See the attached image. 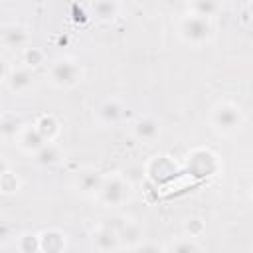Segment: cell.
Segmentation results:
<instances>
[{
  "label": "cell",
  "instance_id": "6da1fadb",
  "mask_svg": "<svg viewBox=\"0 0 253 253\" xmlns=\"http://www.w3.org/2000/svg\"><path fill=\"white\" fill-rule=\"evenodd\" d=\"M81 65L73 59V57H57L49 69H47V79L53 87L57 89H69V87H75L79 81H81Z\"/></svg>",
  "mask_w": 253,
  "mask_h": 253
},
{
  "label": "cell",
  "instance_id": "7a4b0ae2",
  "mask_svg": "<svg viewBox=\"0 0 253 253\" xmlns=\"http://www.w3.org/2000/svg\"><path fill=\"white\" fill-rule=\"evenodd\" d=\"M243 123V113L235 103H219L211 109L210 115V125L215 132L219 134H231L233 130H237Z\"/></svg>",
  "mask_w": 253,
  "mask_h": 253
},
{
  "label": "cell",
  "instance_id": "3957f363",
  "mask_svg": "<svg viewBox=\"0 0 253 253\" xmlns=\"http://www.w3.org/2000/svg\"><path fill=\"white\" fill-rule=\"evenodd\" d=\"M211 24H210V18H204V16H196V14H188L180 20L178 24V34L180 38L186 42V43H192V45H202L206 43L210 38H211Z\"/></svg>",
  "mask_w": 253,
  "mask_h": 253
},
{
  "label": "cell",
  "instance_id": "277c9868",
  "mask_svg": "<svg viewBox=\"0 0 253 253\" xmlns=\"http://www.w3.org/2000/svg\"><path fill=\"white\" fill-rule=\"evenodd\" d=\"M95 196L105 206H121L130 198V184L121 174H111L103 178Z\"/></svg>",
  "mask_w": 253,
  "mask_h": 253
},
{
  "label": "cell",
  "instance_id": "5b68a950",
  "mask_svg": "<svg viewBox=\"0 0 253 253\" xmlns=\"http://www.w3.org/2000/svg\"><path fill=\"white\" fill-rule=\"evenodd\" d=\"M16 140H18V146L28 154H34L36 150H40L45 144V138L38 132V128L34 125H26L24 128H20Z\"/></svg>",
  "mask_w": 253,
  "mask_h": 253
},
{
  "label": "cell",
  "instance_id": "8992f818",
  "mask_svg": "<svg viewBox=\"0 0 253 253\" xmlns=\"http://www.w3.org/2000/svg\"><path fill=\"white\" fill-rule=\"evenodd\" d=\"M0 42L8 47H26L30 43V34L22 26L8 24L0 30Z\"/></svg>",
  "mask_w": 253,
  "mask_h": 253
},
{
  "label": "cell",
  "instance_id": "52a82bcc",
  "mask_svg": "<svg viewBox=\"0 0 253 253\" xmlns=\"http://www.w3.org/2000/svg\"><path fill=\"white\" fill-rule=\"evenodd\" d=\"M32 79H34L32 69L26 67V65H22V67H16V69H10V71H8L6 83H8L10 91H14V93H24V91H28V89L32 87Z\"/></svg>",
  "mask_w": 253,
  "mask_h": 253
},
{
  "label": "cell",
  "instance_id": "ba28073f",
  "mask_svg": "<svg viewBox=\"0 0 253 253\" xmlns=\"http://www.w3.org/2000/svg\"><path fill=\"white\" fill-rule=\"evenodd\" d=\"M40 235V251H47V253H59L67 247L65 243V233L59 229H45Z\"/></svg>",
  "mask_w": 253,
  "mask_h": 253
},
{
  "label": "cell",
  "instance_id": "9c48e42d",
  "mask_svg": "<svg viewBox=\"0 0 253 253\" xmlns=\"http://www.w3.org/2000/svg\"><path fill=\"white\" fill-rule=\"evenodd\" d=\"M91 241H93V247H95L97 251H115V249L121 247L119 235H117V231L111 229V227H99V229L93 233Z\"/></svg>",
  "mask_w": 253,
  "mask_h": 253
},
{
  "label": "cell",
  "instance_id": "30bf717a",
  "mask_svg": "<svg viewBox=\"0 0 253 253\" xmlns=\"http://www.w3.org/2000/svg\"><path fill=\"white\" fill-rule=\"evenodd\" d=\"M121 117H123V105L115 99H107L97 109V119L103 125H115L121 121Z\"/></svg>",
  "mask_w": 253,
  "mask_h": 253
},
{
  "label": "cell",
  "instance_id": "8fae6325",
  "mask_svg": "<svg viewBox=\"0 0 253 253\" xmlns=\"http://www.w3.org/2000/svg\"><path fill=\"white\" fill-rule=\"evenodd\" d=\"M103 178L105 176L97 170H83V172H77L75 184H77L79 192H83V194H97Z\"/></svg>",
  "mask_w": 253,
  "mask_h": 253
},
{
  "label": "cell",
  "instance_id": "7c38bea8",
  "mask_svg": "<svg viewBox=\"0 0 253 253\" xmlns=\"http://www.w3.org/2000/svg\"><path fill=\"white\" fill-rule=\"evenodd\" d=\"M91 12L99 22H113L119 16L117 0H91Z\"/></svg>",
  "mask_w": 253,
  "mask_h": 253
},
{
  "label": "cell",
  "instance_id": "4fadbf2b",
  "mask_svg": "<svg viewBox=\"0 0 253 253\" xmlns=\"http://www.w3.org/2000/svg\"><path fill=\"white\" fill-rule=\"evenodd\" d=\"M34 126L38 128V132L45 138V142H53L55 138H57V134H59V130H61V126H59V121L53 117V115H49V113H45V115H42L36 123H34Z\"/></svg>",
  "mask_w": 253,
  "mask_h": 253
},
{
  "label": "cell",
  "instance_id": "5bb4252c",
  "mask_svg": "<svg viewBox=\"0 0 253 253\" xmlns=\"http://www.w3.org/2000/svg\"><path fill=\"white\" fill-rule=\"evenodd\" d=\"M132 132L136 138L140 140H152L158 132H160V125L156 119L152 117H140L134 125H132Z\"/></svg>",
  "mask_w": 253,
  "mask_h": 253
},
{
  "label": "cell",
  "instance_id": "9a60e30c",
  "mask_svg": "<svg viewBox=\"0 0 253 253\" xmlns=\"http://www.w3.org/2000/svg\"><path fill=\"white\" fill-rule=\"evenodd\" d=\"M34 160L38 164H42V166H53V164H57L61 160V150H59L57 144L45 142L40 150L34 152Z\"/></svg>",
  "mask_w": 253,
  "mask_h": 253
},
{
  "label": "cell",
  "instance_id": "2e32d148",
  "mask_svg": "<svg viewBox=\"0 0 253 253\" xmlns=\"http://www.w3.org/2000/svg\"><path fill=\"white\" fill-rule=\"evenodd\" d=\"M219 12V0H192L190 2V14L211 18Z\"/></svg>",
  "mask_w": 253,
  "mask_h": 253
},
{
  "label": "cell",
  "instance_id": "e0dca14e",
  "mask_svg": "<svg viewBox=\"0 0 253 253\" xmlns=\"http://www.w3.org/2000/svg\"><path fill=\"white\" fill-rule=\"evenodd\" d=\"M22 61L26 67L34 69V67H40L43 61H45V53L40 49V47H34V45H26L24 51H22Z\"/></svg>",
  "mask_w": 253,
  "mask_h": 253
},
{
  "label": "cell",
  "instance_id": "ac0fdd59",
  "mask_svg": "<svg viewBox=\"0 0 253 253\" xmlns=\"http://www.w3.org/2000/svg\"><path fill=\"white\" fill-rule=\"evenodd\" d=\"M117 235H119V241L121 243L126 241V245H128L130 241H138L142 237V227L138 223H134V221H126L125 227L121 231H117Z\"/></svg>",
  "mask_w": 253,
  "mask_h": 253
},
{
  "label": "cell",
  "instance_id": "d6986e66",
  "mask_svg": "<svg viewBox=\"0 0 253 253\" xmlns=\"http://www.w3.org/2000/svg\"><path fill=\"white\" fill-rule=\"evenodd\" d=\"M20 190V178L8 168L2 176H0V192L2 194H16Z\"/></svg>",
  "mask_w": 253,
  "mask_h": 253
},
{
  "label": "cell",
  "instance_id": "ffe728a7",
  "mask_svg": "<svg viewBox=\"0 0 253 253\" xmlns=\"http://www.w3.org/2000/svg\"><path fill=\"white\" fill-rule=\"evenodd\" d=\"M164 249H168V251H202V245L200 243H196V239L194 237H180V239H176V241H172L170 245H166Z\"/></svg>",
  "mask_w": 253,
  "mask_h": 253
},
{
  "label": "cell",
  "instance_id": "44dd1931",
  "mask_svg": "<svg viewBox=\"0 0 253 253\" xmlns=\"http://www.w3.org/2000/svg\"><path fill=\"white\" fill-rule=\"evenodd\" d=\"M18 249L22 253H32V251H40V235L38 233H26L18 239Z\"/></svg>",
  "mask_w": 253,
  "mask_h": 253
},
{
  "label": "cell",
  "instance_id": "7402d4cb",
  "mask_svg": "<svg viewBox=\"0 0 253 253\" xmlns=\"http://www.w3.org/2000/svg\"><path fill=\"white\" fill-rule=\"evenodd\" d=\"M184 231H186L188 237L198 239L200 235H204V231H206V223H204L200 217H188V219L184 221Z\"/></svg>",
  "mask_w": 253,
  "mask_h": 253
},
{
  "label": "cell",
  "instance_id": "603a6c76",
  "mask_svg": "<svg viewBox=\"0 0 253 253\" xmlns=\"http://www.w3.org/2000/svg\"><path fill=\"white\" fill-rule=\"evenodd\" d=\"M8 235H10V223L0 217V241H4Z\"/></svg>",
  "mask_w": 253,
  "mask_h": 253
},
{
  "label": "cell",
  "instance_id": "cb8c5ba5",
  "mask_svg": "<svg viewBox=\"0 0 253 253\" xmlns=\"http://www.w3.org/2000/svg\"><path fill=\"white\" fill-rule=\"evenodd\" d=\"M8 71H10V67H8V61L0 55V81H6V77H8Z\"/></svg>",
  "mask_w": 253,
  "mask_h": 253
},
{
  "label": "cell",
  "instance_id": "d4e9b609",
  "mask_svg": "<svg viewBox=\"0 0 253 253\" xmlns=\"http://www.w3.org/2000/svg\"><path fill=\"white\" fill-rule=\"evenodd\" d=\"M241 24H243L245 28L249 26V6H245L243 12H241Z\"/></svg>",
  "mask_w": 253,
  "mask_h": 253
},
{
  "label": "cell",
  "instance_id": "484cf974",
  "mask_svg": "<svg viewBox=\"0 0 253 253\" xmlns=\"http://www.w3.org/2000/svg\"><path fill=\"white\" fill-rule=\"evenodd\" d=\"M6 170H8V162H6L4 158H0V176H2Z\"/></svg>",
  "mask_w": 253,
  "mask_h": 253
},
{
  "label": "cell",
  "instance_id": "4316f807",
  "mask_svg": "<svg viewBox=\"0 0 253 253\" xmlns=\"http://www.w3.org/2000/svg\"><path fill=\"white\" fill-rule=\"evenodd\" d=\"M235 2H239V4H243V6H249V0H235Z\"/></svg>",
  "mask_w": 253,
  "mask_h": 253
}]
</instances>
